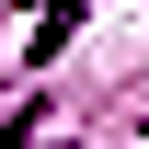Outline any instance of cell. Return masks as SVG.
<instances>
[{
	"label": "cell",
	"mask_w": 149,
	"mask_h": 149,
	"mask_svg": "<svg viewBox=\"0 0 149 149\" xmlns=\"http://www.w3.org/2000/svg\"><path fill=\"white\" fill-rule=\"evenodd\" d=\"M80 12H92V0H46V23H35V57H57V46H69V23Z\"/></svg>",
	"instance_id": "obj_1"
}]
</instances>
